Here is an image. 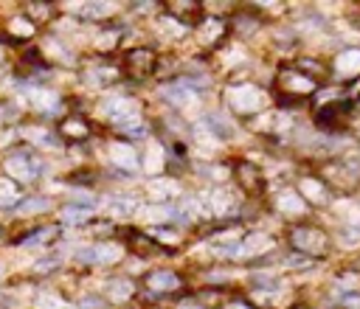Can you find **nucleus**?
<instances>
[{"label": "nucleus", "mask_w": 360, "mask_h": 309, "mask_svg": "<svg viewBox=\"0 0 360 309\" xmlns=\"http://www.w3.org/2000/svg\"><path fill=\"white\" fill-rule=\"evenodd\" d=\"M152 284H161V287H174L177 279L174 276H163V279H152Z\"/></svg>", "instance_id": "1"}]
</instances>
